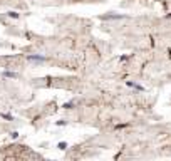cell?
Returning a JSON list of instances; mask_svg holds the SVG:
<instances>
[{
	"instance_id": "obj_3",
	"label": "cell",
	"mask_w": 171,
	"mask_h": 161,
	"mask_svg": "<svg viewBox=\"0 0 171 161\" xmlns=\"http://www.w3.org/2000/svg\"><path fill=\"white\" fill-rule=\"evenodd\" d=\"M59 148H61V149H66V148H67V143H59Z\"/></svg>"
},
{
	"instance_id": "obj_1",
	"label": "cell",
	"mask_w": 171,
	"mask_h": 161,
	"mask_svg": "<svg viewBox=\"0 0 171 161\" xmlns=\"http://www.w3.org/2000/svg\"><path fill=\"white\" fill-rule=\"evenodd\" d=\"M27 59H29L30 62H45L47 61L45 56H35V54H34V56H29Z\"/></svg>"
},
{
	"instance_id": "obj_2",
	"label": "cell",
	"mask_w": 171,
	"mask_h": 161,
	"mask_svg": "<svg viewBox=\"0 0 171 161\" xmlns=\"http://www.w3.org/2000/svg\"><path fill=\"white\" fill-rule=\"evenodd\" d=\"M4 77H17V74H15V72H9V71H5V72H4Z\"/></svg>"
}]
</instances>
